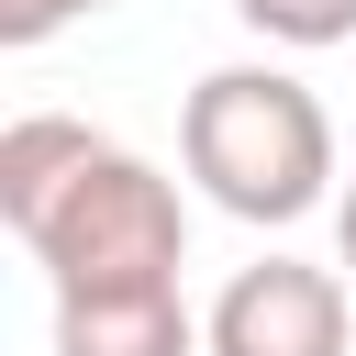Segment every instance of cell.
<instances>
[{"mask_svg": "<svg viewBox=\"0 0 356 356\" xmlns=\"http://www.w3.org/2000/svg\"><path fill=\"white\" fill-rule=\"evenodd\" d=\"M178 167L234 222H300L334 189V111L289 67H211L178 111Z\"/></svg>", "mask_w": 356, "mask_h": 356, "instance_id": "obj_1", "label": "cell"}, {"mask_svg": "<svg viewBox=\"0 0 356 356\" xmlns=\"http://www.w3.org/2000/svg\"><path fill=\"white\" fill-rule=\"evenodd\" d=\"M33 267L56 278V300H89V289H178V256H189V200L167 167H145L134 145H89L78 178H56L22 222Z\"/></svg>", "mask_w": 356, "mask_h": 356, "instance_id": "obj_2", "label": "cell"}, {"mask_svg": "<svg viewBox=\"0 0 356 356\" xmlns=\"http://www.w3.org/2000/svg\"><path fill=\"white\" fill-rule=\"evenodd\" d=\"M356 300L345 267H300V256H256L222 278V300L200 312V356H345Z\"/></svg>", "mask_w": 356, "mask_h": 356, "instance_id": "obj_3", "label": "cell"}, {"mask_svg": "<svg viewBox=\"0 0 356 356\" xmlns=\"http://www.w3.org/2000/svg\"><path fill=\"white\" fill-rule=\"evenodd\" d=\"M56 356H200V323L178 289H89L56 300Z\"/></svg>", "mask_w": 356, "mask_h": 356, "instance_id": "obj_4", "label": "cell"}, {"mask_svg": "<svg viewBox=\"0 0 356 356\" xmlns=\"http://www.w3.org/2000/svg\"><path fill=\"white\" fill-rule=\"evenodd\" d=\"M89 145H100L89 122H67V111H22V122L0 134V222H22L56 178H78V167H89Z\"/></svg>", "mask_w": 356, "mask_h": 356, "instance_id": "obj_5", "label": "cell"}, {"mask_svg": "<svg viewBox=\"0 0 356 356\" xmlns=\"http://www.w3.org/2000/svg\"><path fill=\"white\" fill-rule=\"evenodd\" d=\"M245 33L289 44V56H323V44H356V0H234Z\"/></svg>", "mask_w": 356, "mask_h": 356, "instance_id": "obj_6", "label": "cell"}, {"mask_svg": "<svg viewBox=\"0 0 356 356\" xmlns=\"http://www.w3.org/2000/svg\"><path fill=\"white\" fill-rule=\"evenodd\" d=\"M89 11H111V0H0V44H44V33L89 22Z\"/></svg>", "mask_w": 356, "mask_h": 356, "instance_id": "obj_7", "label": "cell"}, {"mask_svg": "<svg viewBox=\"0 0 356 356\" xmlns=\"http://www.w3.org/2000/svg\"><path fill=\"white\" fill-rule=\"evenodd\" d=\"M334 256H345V278H356V178H345V200H334Z\"/></svg>", "mask_w": 356, "mask_h": 356, "instance_id": "obj_8", "label": "cell"}]
</instances>
